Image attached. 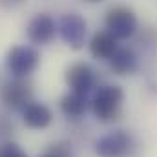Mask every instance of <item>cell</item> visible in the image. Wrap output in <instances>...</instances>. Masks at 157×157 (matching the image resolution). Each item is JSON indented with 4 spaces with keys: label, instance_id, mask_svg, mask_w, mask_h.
Masks as SVG:
<instances>
[{
    "label": "cell",
    "instance_id": "1",
    "mask_svg": "<svg viewBox=\"0 0 157 157\" xmlns=\"http://www.w3.org/2000/svg\"><path fill=\"white\" fill-rule=\"evenodd\" d=\"M124 102V90L117 84H104L99 86L90 106L93 117L101 122H113L121 119Z\"/></svg>",
    "mask_w": 157,
    "mask_h": 157
},
{
    "label": "cell",
    "instance_id": "2",
    "mask_svg": "<svg viewBox=\"0 0 157 157\" xmlns=\"http://www.w3.org/2000/svg\"><path fill=\"white\" fill-rule=\"evenodd\" d=\"M104 28L117 40H128L137 33L139 20L133 9L126 6H113L104 15Z\"/></svg>",
    "mask_w": 157,
    "mask_h": 157
},
{
    "label": "cell",
    "instance_id": "3",
    "mask_svg": "<svg viewBox=\"0 0 157 157\" xmlns=\"http://www.w3.org/2000/svg\"><path fill=\"white\" fill-rule=\"evenodd\" d=\"M40 53L33 46H11L6 53V70L11 77L28 78L39 66Z\"/></svg>",
    "mask_w": 157,
    "mask_h": 157
},
{
    "label": "cell",
    "instance_id": "4",
    "mask_svg": "<svg viewBox=\"0 0 157 157\" xmlns=\"http://www.w3.org/2000/svg\"><path fill=\"white\" fill-rule=\"evenodd\" d=\"M135 152V137L128 130H113L95 141L99 157H130Z\"/></svg>",
    "mask_w": 157,
    "mask_h": 157
},
{
    "label": "cell",
    "instance_id": "5",
    "mask_svg": "<svg viewBox=\"0 0 157 157\" xmlns=\"http://www.w3.org/2000/svg\"><path fill=\"white\" fill-rule=\"evenodd\" d=\"M33 99V84L28 78L11 77L0 86V101L11 112H22Z\"/></svg>",
    "mask_w": 157,
    "mask_h": 157
},
{
    "label": "cell",
    "instance_id": "6",
    "mask_svg": "<svg viewBox=\"0 0 157 157\" xmlns=\"http://www.w3.org/2000/svg\"><path fill=\"white\" fill-rule=\"evenodd\" d=\"M59 35L71 49H80L86 44L88 22L78 13H66L59 22Z\"/></svg>",
    "mask_w": 157,
    "mask_h": 157
},
{
    "label": "cell",
    "instance_id": "7",
    "mask_svg": "<svg viewBox=\"0 0 157 157\" xmlns=\"http://www.w3.org/2000/svg\"><path fill=\"white\" fill-rule=\"evenodd\" d=\"M59 31V24L55 22V18L48 13H39L35 15L28 26H26V37L33 46H46L55 39Z\"/></svg>",
    "mask_w": 157,
    "mask_h": 157
},
{
    "label": "cell",
    "instance_id": "8",
    "mask_svg": "<svg viewBox=\"0 0 157 157\" xmlns=\"http://www.w3.org/2000/svg\"><path fill=\"white\" fill-rule=\"evenodd\" d=\"M66 84L70 91L86 95L95 88V71L88 62H75L66 71Z\"/></svg>",
    "mask_w": 157,
    "mask_h": 157
},
{
    "label": "cell",
    "instance_id": "9",
    "mask_svg": "<svg viewBox=\"0 0 157 157\" xmlns=\"http://www.w3.org/2000/svg\"><path fill=\"white\" fill-rule=\"evenodd\" d=\"M108 62H110V70L119 77L132 75L133 71H137V66H139L137 53L130 46H119L115 53L108 59Z\"/></svg>",
    "mask_w": 157,
    "mask_h": 157
},
{
    "label": "cell",
    "instance_id": "10",
    "mask_svg": "<svg viewBox=\"0 0 157 157\" xmlns=\"http://www.w3.org/2000/svg\"><path fill=\"white\" fill-rule=\"evenodd\" d=\"M51 121H53V112L44 102L31 101L22 110V122L29 130H44V128H48L51 124Z\"/></svg>",
    "mask_w": 157,
    "mask_h": 157
},
{
    "label": "cell",
    "instance_id": "11",
    "mask_svg": "<svg viewBox=\"0 0 157 157\" xmlns=\"http://www.w3.org/2000/svg\"><path fill=\"white\" fill-rule=\"evenodd\" d=\"M88 48H90L91 57H95L99 60H108L119 48V40L110 31L102 29V31H97L91 35V39L88 42Z\"/></svg>",
    "mask_w": 157,
    "mask_h": 157
},
{
    "label": "cell",
    "instance_id": "12",
    "mask_svg": "<svg viewBox=\"0 0 157 157\" xmlns=\"http://www.w3.org/2000/svg\"><path fill=\"white\" fill-rule=\"evenodd\" d=\"M86 106H88V101H86V95H80L75 91H68L60 97V110L66 117L70 119H78L86 113Z\"/></svg>",
    "mask_w": 157,
    "mask_h": 157
},
{
    "label": "cell",
    "instance_id": "13",
    "mask_svg": "<svg viewBox=\"0 0 157 157\" xmlns=\"http://www.w3.org/2000/svg\"><path fill=\"white\" fill-rule=\"evenodd\" d=\"M39 157H71V148L68 143L60 141V143H55L51 144L44 154H40Z\"/></svg>",
    "mask_w": 157,
    "mask_h": 157
},
{
    "label": "cell",
    "instance_id": "14",
    "mask_svg": "<svg viewBox=\"0 0 157 157\" xmlns=\"http://www.w3.org/2000/svg\"><path fill=\"white\" fill-rule=\"evenodd\" d=\"M0 157H28V154L18 144L6 141L4 144H0Z\"/></svg>",
    "mask_w": 157,
    "mask_h": 157
},
{
    "label": "cell",
    "instance_id": "15",
    "mask_svg": "<svg viewBox=\"0 0 157 157\" xmlns=\"http://www.w3.org/2000/svg\"><path fill=\"white\" fill-rule=\"evenodd\" d=\"M13 132H15V126L9 121V117L0 115V139H9L13 135Z\"/></svg>",
    "mask_w": 157,
    "mask_h": 157
},
{
    "label": "cell",
    "instance_id": "16",
    "mask_svg": "<svg viewBox=\"0 0 157 157\" xmlns=\"http://www.w3.org/2000/svg\"><path fill=\"white\" fill-rule=\"evenodd\" d=\"M26 0H0V7L4 9H15L18 6H22Z\"/></svg>",
    "mask_w": 157,
    "mask_h": 157
},
{
    "label": "cell",
    "instance_id": "17",
    "mask_svg": "<svg viewBox=\"0 0 157 157\" xmlns=\"http://www.w3.org/2000/svg\"><path fill=\"white\" fill-rule=\"evenodd\" d=\"M86 2H90V4H97V2H102V0H86Z\"/></svg>",
    "mask_w": 157,
    "mask_h": 157
}]
</instances>
